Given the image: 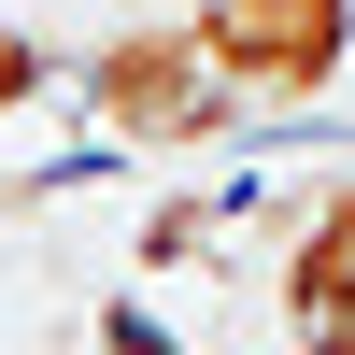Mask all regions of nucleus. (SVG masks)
<instances>
[{"instance_id": "1", "label": "nucleus", "mask_w": 355, "mask_h": 355, "mask_svg": "<svg viewBox=\"0 0 355 355\" xmlns=\"http://www.w3.org/2000/svg\"><path fill=\"white\" fill-rule=\"evenodd\" d=\"M71 100L100 142H128V157H214L227 128H242V85L214 71V43H199V15H128L100 28V43L71 57Z\"/></svg>"}, {"instance_id": "2", "label": "nucleus", "mask_w": 355, "mask_h": 355, "mask_svg": "<svg viewBox=\"0 0 355 355\" xmlns=\"http://www.w3.org/2000/svg\"><path fill=\"white\" fill-rule=\"evenodd\" d=\"M199 43H214V71L242 85L256 114H313L341 100L355 71V0H185Z\"/></svg>"}, {"instance_id": "3", "label": "nucleus", "mask_w": 355, "mask_h": 355, "mask_svg": "<svg viewBox=\"0 0 355 355\" xmlns=\"http://www.w3.org/2000/svg\"><path fill=\"white\" fill-rule=\"evenodd\" d=\"M270 299H284V341H299V355H355V171L299 214V242H284V284H270Z\"/></svg>"}, {"instance_id": "4", "label": "nucleus", "mask_w": 355, "mask_h": 355, "mask_svg": "<svg viewBox=\"0 0 355 355\" xmlns=\"http://www.w3.org/2000/svg\"><path fill=\"white\" fill-rule=\"evenodd\" d=\"M43 85H57V43H43V28H15V15H0V114H28Z\"/></svg>"}]
</instances>
